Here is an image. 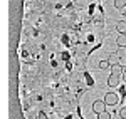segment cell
Listing matches in <instances>:
<instances>
[{"instance_id": "cell-6", "label": "cell", "mask_w": 126, "mask_h": 119, "mask_svg": "<svg viewBox=\"0 0 126 119\" xmlns=\"http://www.w3.org/2000/svg\"><path fill=\"white\" fill-rule=\"evenodd\" d=\"M116 30H118V34H126V22L125 20L116 22Z\"/></svg>"}, {"instance_id": "cell-15", "label": "cell", "mask_w": 126, "mask_h": 119, "mask_svg": "<svg viewBox=\"0 0 126 119\" xmlns=\"http://www.w3.org/2000/svg\"><path fill=\"white\" fill-rule=\"evenodd\" d=\"M123 10H125V15H126V7H125V9H123Z\"/></svg>"}, {"instance_id": "cell-5", "label": "cell", "mask_w": 126, "mask_h": 119, "mask_svg": "<svg viewBox=\"0 0 126 119\" xmlns=\"http://www.w3.org/2000/svg\"><path fill=\"white\" fill-rule=\"evenodd\" d=\"M111 74H113V76H121V74H123V67H121V66H119V64H116V66H111Z\"/></svg>"}, {"instance_id": "cell-9", "label": "cell", "mask_w": 126, "mask_h": 119, "mask_svg": "<svg viewBox=\"0 0 126 119\" xmlns=\"http://www.w3.org/2000/svg\"><path fill=\"white\" fill-rule=\"evenodd\" d=\"M97 66H99V69H103V70L111 69V66H109V62H108V60H101V62H99Z\"/></svg>"}, {"instance_id": "cell-13", "label": "cell", "mask_w": 126, "mask_h": 119, "mask_svg": "<svg viewBox=\"0 0 126 119\" xmlns=\"http://www.w3.org/2000/svg\"><path fill=\"white\" fill-rule=\"evenodd\" d=\"M119 66L125 69L126 67V55H123V57H119Z\"/></svg>"}, {"instance_id": "cell-11", "label": "cell", "mask_w": 126, "mask_h": 119, "mask_svg": "<svg viewBox=\"0 0 126 119\" xmlns=\"http://www.w3.org/2000/svg\"><path fill=\"white\" fill-rule=\"evenodd\" d=\"M97 119H111V114L104 111V112H101V114H97Z\"/></svg>"}, {"instance_id": "cell-16", "label": "cell", "mask_w": 126, "mask_h": 119, "mask_svg": "<svg viewBox=\"0 0 126 119\" xmlns=\"http://www.w3.org/2000/svg\"><path fill=\"white\" fill-rule=\"evenodd\" d=\"M125 2H126V0H125Z\"/></svg>"}, {"instance_id": "cell-2", "label": "cell", "mask_w": 126, "mask_h": 119, "mask_svg": "<svg viewBox=\"0 0 126 119\" xmlns=\"http://www.w3.org/2000/svg\"><path fill=\"white\" fill-rule=\"evenodd\" d=\"M104 102H106V106H116L119 102V96L116 92H108L104 94Z\"/></svg>"}, {"instance_id": "cell-8", "label": "cell", "mask_w": 126, "mask_h": 119, "mask_svg": "<svg viewBox=\"0 0 126 119\" xmlns=\"http://www.w3.org/2000/svg\"><path fill=\"white\" fill-rule=\"evenodd\" d=\"M114 7H116L118 10H123L126 7V2L125 0H114Z\"/></svg>"}, {"instance_id": "cell-7", "label": "cell", "mask_w": 126, "mask_h": 119, "mask_svg": "<svg viewBox=\"0 0 126 119\" xmlns=\"http://www.w3.org/2000/svg\"><path fill=\"white\" fill-rule=\"evenodd\" d=\"M108 62H109V66H116V64H119V57L113 52V54L108 55Z\"/></svg>"}, {"instance_id": "cell-3", "label": "cell", "mask_w": 126, "mask_h": 119, "mask_svg": "<svg viewBox=\"0 0 126 119\" xmlns=\"http://www.w3.org/2000/svg\"><path fill=\"white\" fill-rule=\"evenodd\" d=\"M108 86H109V87H119V86H121V76H113V74H109V77H108Z\"/></svg>"}, {"instance_id": "cell-17", "label": "cell", "mask_w": 126, "mask_h": 119, "mask_svg": "<svg viewBox=\"0 0 126 119\" xmlns=\"http://www.w3.org/2000/svg\"><path fill=\"white\" fill-rule=\"evenodd\" d=\"M125 22H126V20H125Z\"/></svg>"}, {"instance_id": "cell-12", "label": "cell", "mask_w": 126, "mask_h": 119, "mask_svg": "<svg viewBox=\"0 0 126 119\" xmlns=\"http://www.w3.org/2000/svg\"><path fill=\"white\" fill-rule=\"evenodd\" d=\"M118 114H119V118H121V119H126V106H125V107H121Z\"/></svg>"}, {"instance_id": "cell-1", "label": "cell", "mask_w": 126, "mask_h": 119, "mask_svg": "<svg viewBox=\"0 0 126 119\" xmlns=\"http://www.w3.org/2000/svg\"><path fill=\"white\" fill-rule=\"evenodd\" d=\"M106 102H104V99H97L93 102V112L94 114H101V112H104L106 111Z\"/></svg>"}, {"instance_id": "cell-14", "label": "cell", "mask_w": 126, "mask_h": 119, "mask_svg": "<svg viewBox=\"0 0 126 119\" xmlns=\"http://www.w3.org/2000/svg\"><path fill=\"white\" fill-rule=\"evenodd\" d=\"M121 77H123V80H125V82H126V69L123 70V74H121Z\"/></svg>"}, {"instance_id": "cell-4", "label": "cell", "mask_w": 126, "mask_h": 119, "mask_svg": "<svg viewBox=\"0 0 126 119\" xmlns=\"http://www.w3.org/2000/svg\"><path fill=\"white\" fill-rule=\"evenodd\" d=\"M116 45L118 47H126V34H118Z\"/></svg>"}, {"instance_id": "cell-10", "label": "cell", "mask_w": 126, "mask_h": 119, "mask_svg": "<svg viewBox=\"0 0 126 119\" xmlns=\"http://www.w3.org/2000/svg\"><path fill=\"white\" fill-rule=\"evenodd\" d=\"M114 54H116L118 57H123V55H126V47H118Z\"/></svg>"}]
</instances>
